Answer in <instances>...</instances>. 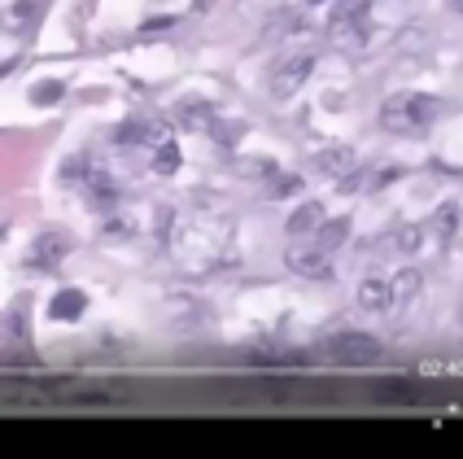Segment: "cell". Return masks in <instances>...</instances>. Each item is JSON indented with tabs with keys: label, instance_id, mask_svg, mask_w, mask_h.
Here are the masks:
<instances>
[{
	"label": "cell",
	"instance_id": "1",
	"mask_svg": "<svg viewBox=\"0 0 463 459\" xmlns=\"http://www.w3.org/2000/svg\"><path fill=\"white\" fill-rule=\"evenodd\" d=\"M328 35L336 49H363L372 40V0H341L328 18Z\"/></svg>",
	"mask_w": 463,
	"mask_h": 459
},
{
	"label": "cell",
	"instance_id": "2",
	"mask_svg": "<svg viewBox=\"0 0 463 459\" xmlns=\"http://www.w3.org/2000/svg\"><path fill=\"white\" fill-rule=\"evenodd\" d=\"M284 267L302 281H333V263H328V250H319L315 241H302L293 236V245L284 250Z\"/></svg>",
	"mask_w": 463,
	"mask_h": 459
},
{
	"label": "cell",
	"instance_id": "3",
	"mask_svg": "<svg viewBox=\"0 0 463 459\" xmlns=\"http://www.w3.org/2000/svg\"><path fill=\"white\" fill-rule=\"evenodd\" d=\"M328 359L350 363V368H367L381 359V341L372 332H336V337H328Z\"/></svg>",
	"mask_w": 463,
	"mask_h": 459
},
{
	"label": "cell",
	"instance_id": "4",
	"mask_svg": "<svg viewBox=\"0 0 463 459\" xmlns=\"http://www.w3.org/2000/svg\"><path fill=\"white\" fill-rule=\"evenodd\" d=\"M310 71H315V53H293V57H284L280 66L271 71V79H267L271 97H276V101H288V97L310 79Z\"/></svg>",
	"mask_w": 463,
	"mask_h": 459
},
{
	"label": "cell",
	"instance_id": "5",
	"mask_svg": "<svg viewBox=\"0 0 463 459\" xmlns=\"http://www.w3.org/2000/svg\"><path fill=\"white\" fill-rule=\"evenodd\" d=\"M381 123H385V131H393V136H407V131L420 128V123H415V92L389 97V101L381 105Z\"/></svg>",
	"mask_w": 463,
	"mask_h": 459
},
{
	"label": "cell",
	"instance_id": "6",
	"mask_svg": "<svg viewBox=\"0 0 463 459\" xmlns=\"http://www.w3.org/2000/svg\"><path fill=\"white\" fill-rule=\"evenodd\" d=\"M315 171H324V176L341 179L345 171H354V149H345V145H333V149H319V153H315Z\"/></svg>",
	"mask_w": 463,
	"mask_h": 459
},
{
	"label": "cell",
	"instance_id": "7",
	"mask_svg": "<svg viewBox=\"0 0 463 459\" xmlns=\"http://www.w3.org/2000/svg\"><path fill=\"white\" fill-rule=\"evenodd\" d=\"M324 219H328V215H324V206H319V202H302L293 215H288L284 232H288V236H310V232L319 228Z\"/></svg>",
	"mask_w": 463,
	"mask_h": 459
},
{
	"label": "cell",
	"instance_id": "8",
	"mask_svg": "<svg viewBox=\"0 0 463 459\" xmlns=\"http://www.w3.org/2000/svg\"><path fill=\"white\" fill-rule=\"evenodd\" d=\"M83 311H88V293H83V289H61V293L49 302V315L52 320H61V324H66V320L75 324Z\"/></svg>",
	"mask_w": 463,
	"mask_h": 459
},
{
	"label": "cell",
	"instance_id": "9",
	"mask_svg": "<svg viewBox=\"0 0 463 459\" xmlns=\"http://www.w3.org/2000/svg\"><path fill=\"white\" fill-rule=\"evenodd\" d=\"M359 306H363V311H393L389 281H381V276H367V281L359 284Z\"/></svg>",
	"mask_w": 463,
	"mask_h": 459
},
{
	"label": "cell",
	"instance_id": "10",
	"mask_svg": "<svg viewBox=\"0 0 463 459\" xmlns=\"http://www.w3.org/2000/svg\"><path fill=\"white\" fill-rule=\"evenodd\" d=\"M345 236H350V219H324L319 228L310 232V241H315L319 250H328V254L345 245Z\"/></svg>",
	"mask_w": 463,
	"mask_h": 459
},
{
	"label": "cell",
	"instance_id": "11",
	"mask_svg": "<svg viewBox=\"0 0 463 459\" xmlns=\"http://www.w3.org/2000/svg\"><path fill=\"white\" fill-rule=\"evenodd\" d=\"M420 289H424V276L420 272H398L393 281H389V293H393V306H407V302H415L420 298Z\"/></svg>",
	"mask_w": 463,
	"mask_h": 459
},
{
	"label": "cell",
	"instance_id": "12",
	"mask_svg": "<svg viewBox=\"0 0 463 459\" xmlns=\"http://www.w3.org/2000/svg\"><path fill=\"white\" fill-rule=\"evenodd\" d=\"M66 250H71V241H66V236H57V232H49V236H40V241H35L31 263H35V267H52V263L66 254Z\"/></svg>",
	"mask_w": 463,
	"mask_h": 459
},
{
	"label": "cell",
	"instance_id": "13",
	"mask_svg": "<svg viewBox=\"0 0 463 459\" xmlns=\"http://www.w3.org/2000/svg\"><path fill=\"white\" fill-rule=\"evenodd\" d=\"M154 171H157V176H171V171H180V149H175V140H162V145H157Z\"/></svg>",
	"mask_w": 463,
	"mask_h": 459
},
{
	"label": "cell",
	"instance_id": "14",
	"mask_svg": "<svg viewBox=\"0 0 463 459\" xmlns=\"http://www.w3.org/2000/svg\"><path fill=\"white\" fill-rule=\"evenodd\" d=\"M180 119L188 123V128H206V131H210V119H214V110H210L206 101H184V105H180Z\"/></svg>",
	"mask_w": 463,
	"mask_h": 459
},
{
	"label": "cell",
	"instance_id": "15",
	"mask_svg": "<svg viewBox=\"0 0 463 459\" xmlns=\"http://www.w3.org/2000/svg\"><path fill=\"white\" fill-rule=\"evenodd\" d=\"M438 228H441V236H455L459 232V206L455 202H446L438 210Z\"/></svg>",
	"mask_w": 463,
	"mask_h": 459
},
{
	"label": "cell",
	"instance_id": "16",
	"mask_svg": "<svg viewBox=\"0 0 463 459\" xmlns=\"http://www.w3.org/2000/svg\"><path fill=\"white\" fill-rule=\"evenodd\" d=\"M61 92H66V83H61V79H49V83H35V88H31V97H35V101H44V105H52Z\"/></svg>",
	"mask_w": 463,
	"mask_h": 459
},
{
	"label": "cell",
	"instance_id": "17",
	"mask_svg": "<svg viewBox=\"0 0 463 459\" xmlns=\"http://www.w3.org/2000/svg\"><path fill=\"white\" fill-rule=\"evenodd\" d=\"M420 245H424V232H420V228H402V232H398V250H402V254H415Z\"/></svg>",
	"mask_w": 463,
	"mask_h": 459
},
{
	"label": "cell",
	"instance_id": "18",
	"mask_svg": "<svg viewBox=\"0 0 463 459\" xmlns=\"http://www.w3.org/2000/svg\"><path fill=\"white\" fill-rule=\"evenodd\" d=\"M75 403H118V394H109V389H92V394H75Z\"/></svg>",
	"mask_w": 463,
	"mask_h": 459
},
{
	"label": "cell",
	"instance_id": "19",
	"mask_svg": "<svg viewBox=\"0 0 463 459\" xmlns=\"http://www.w3.org/2000/svg\"><path fill=\"white\" fill-rule=\"evenodd\" d=\"M315 5H319V0H315Z\"/></svg>",
	"mask_w": 463,
	"mask_h": 459
}]
</instances>
